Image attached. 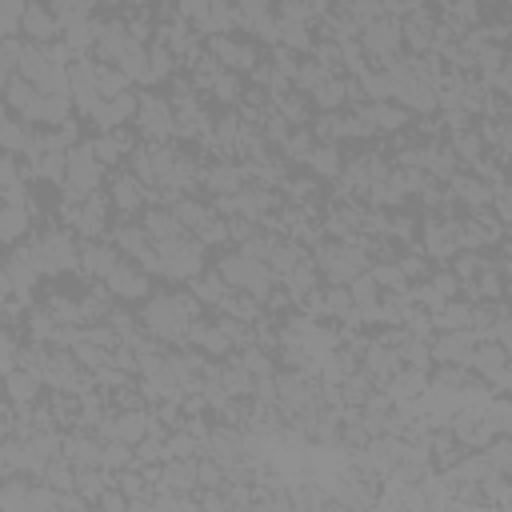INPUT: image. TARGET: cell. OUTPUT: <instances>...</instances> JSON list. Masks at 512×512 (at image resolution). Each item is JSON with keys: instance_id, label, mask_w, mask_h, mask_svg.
<instances>
[{"instance_id": "obj_1", "label": "cell", "mask_w": 512, "mask_h": 512, "mask_svg": "<svg viewBox=\"0 0 512 512\" xmlns=\"http://www.w3.org/2000/svg\"><path fill=\"white\" fill-rule=\"evenodd\" d=\"M200 300L192 292H164V296H152L148 308L140 312V324L152 340H164V344H184V332L192 320H200Z\"/></svg>"}, {"instance_id": "obj_2", "label": "cell", "mask_w": 512, "mask_h": 512, "mask_svg": "<svg viewBox=\"0 0 512 512\" xmlns=\"http://www.w3.org/2000/svg\"><path fill=\"white\" fill-rule=\"evenodd\" d=\"M20 252L32 260V268H36L40 276L80 272V240H76L72 232H64V228H44V232H40L32 244H24Z\"/></svg>"}, {"instance_id": "obj_3", "label": "cell", "mask_w": 512, "mask_h": 512, "mask_svg": "<svg viewBox=\"0 0 512 512\" xmlns=\"http://www.w3.org/2000/svg\"><path fill=\"white\" fill-rule=\"evenodd\" d=\"M156 276L164 280H192L196 272H204V244L188 232L172 236V240H156Z\"/></svg>"}, {"instance_id": "obj_4", "label": "cell", "mask_w": 512, "mask_h": 512, "mask_svg": "<svg viewBox=\"0 0 512 512\" xmlns=\"http://www.w3.org/2000/svg\"><path fill=\"white\" fill-rule=\"evenodd\" d=\"M216 272L224 276V284H228V288H236V292H248V296H256L260 304H264V296L276 288V276H272V268H268L264 260H252V256H244V252H224V256L216 260Z\"/></svg>"}, {"instance_id": "obj_5", "label": "cell", "mask_w": 512, "mask_h": 512, "mask_svg": "<svg viewBox=\"0 0 512 512\" xmlns=\"http://www.w3.org/2000/svg\"><path fill=\"white\" fill-rule=\"evenodd\" d=\"M104 180V164L88 152V144H72L64 152V180H60V196L64 204H80L88 192H96Z\"/></svg>"}, {"instance_id": "obj_6", "label": "cell", "mask_w": 512, "mask_h": 512, "mask_svg": "<svg viewBox=\"0 0 512 512\" xmlns=\"http://www.w3.org/2000/svg\"><path fill=\"white\" fill-rule=\"evenodd\" d=\"M312 264L316 272H324L332 284H348L352 276L368 272V252L356 248L352 240H316V252H312Z\"/></svg>"}, {"instance_id": "obj_7", "label": "cell", "mask_w": 512, "mask_h": 512, "mask_svg": "<svg viewBox=\"0 0 512 512\" xmlns=\"http://www.w3.org/2000/svg\"><path fill=\"white\" fill-rule=\"evenodd\" d=\"M132 124L148 136V140H168L176 132V112H172V100L156 96V92H140L136 96V112H132Z\"/></svg>"}, {"instance_id": "obj_8", "label": "cell", "mask_w": 512, "mask_h": 512, "mask_svg": "<svg viewBox=\"0 0 512 512\" xmlns=\"http://www.w3.org/2000/svg\"><path fill=\"white\" fill-rule=\"evenodd\" d=\"M108 212H112V200H108L100 188L88 192L80 204H64V208H60V216H64L84 240H88V236H100V232L108 228Z\"/></svg>"}, {"instance_id": "obj_9", "label": "cell", "mask_w": 512, "mask_h": 512, "mask_svg": "<svg viewBox=\"0 0 512 512\" xmlns=\"http://www.w3.org/2000/svg\"><path fill=\"white\" fill-rule=\"evenodd\" d=\"M400 44H404V36H400V20L388 16V12H384L380 20H372V24L360 28V48H364L368 56H376V60L396 56Z\"/></svg>"}, {"instance_id": "obj_10", "label": "cell", "mask_w": 512, "mask_h": 512, "mask_svg": "<svg viewBox=\"0 0 512 512\" xmlns=\"http://www.w3.org/2000/svg\"><path fill=\"white\" fill-rule=\"evenodd\" d=\"M196 180H200L208 192H216V196H232V192H240V188L252 180V164L216 160V164H208V168H196Z\"/></svg>"}, {"instance_id": "obj_11", "label": "cell", "mask_w": 512, "mask_h": 512, "mask_svg": "<svg viewBox=\"0 0 512 512\" xmlns=\"http://www.w3.org/2000/svg\"><path fill=\"white\" fill-rule=\"evenodd\" d=\"M120 260H124V256H120V248H116L112 240H100V236L80 240V272H84L88 280H104Z\"/></svg>"}, {"instance_id": "obj_12", "label": "cell", "mask_w": 512, "mask_h": 512, "mask_svg": "<svg viewBox=\"0 0 512 512\" xmlns=\"http://www.w3.org/2000/svg\"><path fill=\"white\" fill-rule=\"evenodd\" d=\"M104 288H108L116 300H144V296H148V288H152V276H148L140 264L120 260V264L104 276Z\"/></svg>"}, {"instance_id": "obj_13", "label": "cell", "mask_w": 512, "mask_h": 512, "mask_svg": "<svg viewBox=\"0 0 512 512\" xmlns=\"http://www.w3.org/2000/svg\"><path fill=\"white\" fill-rule=\"evenodd\" d=\"M480 344V332L476 328H448V332H440L432 344H428V352H432V360H440V364H468V352Z\"/></svg>"}, {"instance_id": "obj_14", "label": "cell", "mask_w": 512, "mask_h": 512, "mask_svg": "<svg viewBox=\"0 0 512 512\" xmlns=\"http://www.w3.org/2000/svg\"><path fill=\"white\" fill-rule=\"evenodd\" d=\"M136 112V96L132 92H116V96H100L92 108H88V120L100 128V132H112L120 124H128Z\"/></svg>"}, {"instance_id": "obj_15", "label": "cell", "mask_w": 512, "mask_h": 512, "mask_svg": "<svg viewBox=\"0 0 512 512\" xmlns=\"http://www.w3.org/2000/svg\"><path fill=\"white\" fill-rule=\"evenodd\" d=\"M20 32H24L32 44H52V40H60V20L52 16L48 4L28 0L24 12H20Z\"/></svg>"}, {"instance_id": "obj_16", "label": "cell", "mask_w": 512, "mask_h": 512, "mask_svg": "<svg viewBox=\"0 0 512 512\" xmlns=\"http://www.w3.org/2000/svg\"><path fill=\"white\" fill-rule=\"evenodd\" d=\"M208 52L220 60V68H232V72H252L260 64L256 44H240L232 36H208Z\"/></svg>"}, {"instance_id": "obj_17", "label": "cell", "mask_w": 512, "mask_h": 512, "mask_svg": "<svg viewBox=\"0 0 512 512\" xmlns=\"http://www.w3.org/2000/svg\"><path fill=\"white\" fill-rule=\"evenodd\" d=\"M460 252V236H456V220L448 216H432L424 224V256L432 260H452Z\"/></svg>"}, {"instance_id": "obj_18", "label": "cell", "mask_w": 512, "mask_h": 512, "mask_svg": "<svg viewBox=\"0 0 512 512\" xmlns=\"http://www.w3.org/2000/svg\"><path fill=\"white\" fill-rule=\"evenodd\" d=\"M20 116L32 124H60L72 116V96L68 92H36Z\"/></svg>"}, {"instance_id": "obj_19", "label": "cell", "mask_w": 512, "mask_h": 512, "mask_svg": "<svg viewBox=\"0 0 512 512\" xmlns=\"http://www.w3.org/2000/svg\"><path fill=\"white\" fill-rule=\"evenodd\" d=\"M60 456H64L72 468H92V464H100V440H96V432H88V428L64 432V436H60Z\"/></svg>"}, {"instance_id": "obj_20", "label": "cell", "mask_w": 512, "mask_h": 512, "mask_svg": "<svg viewBox=\"0 0 512 512\" xmlns=\"http://www.w3.org/2000/svg\"><path fill=\"white\" fill-rule=\"evenodd\" d=\"M84 144H88V152H92L104 168H116V164L136 148L132 132H124V124H120V128H112V132H100L96 140H84Z\"/></svg>"}, {"instance_id": "obj_21", "label": "cell", "mask_w": 512, "mask_h": 512, "mask_svg": "<svg viewBox=\"0 0 512 512\" xmlns=\"http://www.w3.org/2000/svg\"><path fill=\"white\" fill-rule=\"evenodd\" d=\"M432 32H436V16H432L424 4H416L412 12L400 16V36H404L416 52H432Z\"/></svg>"}, {"instance_id": "obj_22", "label": "cell", "mask_w": 512, "mask_h": 512, "mask_svg": "<svg viewBox=\"0 0 512 512\" xmlns=\"http://www.w3.org/2000/svg\"><path fill=\"white\" fill-rule=\"evenodd\" d=\"M184 344L208 352V356H228L232 352V340L224 336V328L216 320H192L188 332H184Z\"/></svg>"}, {"instance_id": "obj_23", "label": "cell", "mask_w": 512, "mask_h": 512, "mask_svg": "<svg viewBox=\"0 0 512 512\" xmlns=\"http://www.w3.org/2000/svg\"><path fill=\"white\" fill-rule=\"evenodd\" d=\"M40 388H44L40 372H28V368H12V372H4V400L16 404V408L36 404V400H40Z\"/></svg>"}, {"instance_id": "obj_24", "label": "cell", "mask_w": 512, "mask_h": 512, "mask_svg": "<svg viewBox=\"0 0 512 512\" xmlns=\"http://www.w3.org/2000/svg\"><path fill=\"white\" fill-rule=\"evenodd\" d=\"M108 200H112V208H116V212L136 216V212H140V204L148 200V184H140L132 172H128V176L120 172V176L112 180V196H108Z\"/></svg>"}, {"instance_id": "obj_25", "label": "cell", "mask_w": 512, "mask_h": 512, "mask_svg": "<svg viewBox=\"0 0 512 512\" xmlns=\"http://www.w3.org/2000/svg\"><path fill=\"white\" fill-rule=\"evenodd\" d=\"M4 272H8V280H12V296L28 304V300H32V288H36V280H40V272L32 268V260L16 248V252L4 260Z\"/></svg>"}, {"instance_id": "obj_26", "label": "cell", "mask_w": 512, "mask_h": 512, "mask_svg": "<svg viewBox=\"0 0 512 512\" xmlns=\"http://www.w3.org/2000/svg\"><path fill=\"white\" fill-rule=\"evenodd\" d=\"M144 232H148V240L156 244V240H172V236H180V232H188V228L180 224V216H176L168 204H152V208L144 212Z\"/></svg>"}, {"instance_id": "obj_27", "label": "cell", "mask_w": 512, "mask_h": 512, "mask_svg": "<svg viewBox=\"0 0 512 512\" xmlns=\"http://www.w3.org/2000/svg\"><path fill=\"white\" fill-rule=\"evenodd\" d=\"M432 332H448V328H472V304L468 300H444L428 312Z\"/></svg>"}, {"instance_id": "obj_28", "label": "cell", "mask_w": 512, "mask_h": 512, "mask_svg": "<svg viewBox=\"0 0 512 512\" xmlns=\"http://www.w3.org/2000/svg\"><path fill=\"white\" fill-rule=\"evenodd\" d=\"M360 108H364V116H368V124L376 132H400L408 124V112L400 104H392V100H376V104H360Z\"/></svg>"}, {"instance_id": "obj_29", "label": "cell", "mask_w": 512, "mask_h": 512, "mask_svg": "<svg viewBox=\"0 0 512 512\" xmlns=\"http://www.w3.org/2000/svg\"><path fill=\"white\" fill-rule=\"evenodd\" d=\"M448 188H452V196L456 200H464L468 208H484L488 204V196H492V184L488 180H480V176H448Z\"/></svg>"}, {"instance_id": "obj_30", "label": "cell", "mask_w": 512, "mask_h": 512, "mask_svg": "<svg viewBox=\"0 0 512 512\" xmlns=\"http://www.w3.org/2000/svg\"><path fill=\"white\" fill-rule=\"evenodd\" d=\"M124 76H128V84L132 80H140V84H148V44H136V40H128V48L112 60Z\"/></svg>"}, {"instance_id": "obj_31", "label": "cell", "mask_w": 512, "mask_h": 512, "mask_svg": "<svg viewBox=\"0 0 512 512\" xmlns=\"http://www.w3.org/2000/svg\"><path fill=\"white\" fill-rule=\"evenodd\" d=\"M308 168H312V176H324V180H336L340 176V168H344V160H340V148L336 144H312V152H308Z\"/></svg>"}, {"instance_id": "obj_32", "label": "cell", "mask_w": 512, "mask_h": 512, "mask_svg": "<svg viewBox=\"0 0 512 512\" xmlns=\"http://www.w3.org/2000/svg\"><path fill=\"white\" fill-rule=\"evenodd\" d=\"M304 256H308V252H304V244H296V240H276V248H272V256H268L264 264L272 268V276H276V280H284V276H288Z\"/></svg>"}, {"instance_id": "obj_33", "label": "cell", "mask_w": 512, "mask_h": 512, "mask_svg": "<svg viewBox=\"0 0 512 512\" xmlns=\"http://www.w3.org/2000/svg\"><path fill=\"white\" fill-rule=\"evenodd\" d=\"M188 292L200 300V304H220V296L228 292V284H224V276L220 272H196L192 280H188Z\"/></svg>"}, {"instance_id": "obj_34", "label": "cell", "mask_w": 512, "mask_h": 512, "mask_svg": "<svg viewBox=\"0 0 512 512\" xmlns=\"http://www.w3.org/2000/svg\"><path fill=\"white\" fill-rule=\"evenodd\" d=\"M28 208H20V204H0V248L4 244H12V240H20L24 232H28Z\"/></svg>"}, {"instance_id": "obj_35", "label": "cell", "mask_w": 512, "mask_h": 512, "mask_svg": "<svg viewBox=\"0 0 512 512\" xmlns=\"http://www.w3.org/2000/svg\"><path fill=\"white\" fill-rule=\"evenodd\" d=\"M208 88H212V96H216L220 104H228V108H236L240 96H244V80H240V72H232V68H220Z\"/></svg>"}, {"instance_id": "obj_36", "label": "cell", "mask_w": 512, "mask_h": 512, "mask_svg": "<svg viewBox=\"0 0 512 512\" xmlns=\"http://www.w3.org/2000/svg\"><path fill=\"white\" fill-rule=\"evenodd\" d=\"M312 104L320 108V112H336L344 100H348V92H344V80H336V76H328V80H320L312 92Z\"/></svg>"}, {"instance_id": "obj_37", "label": "cell", "mask_w": 512, "mask_h": 512, "mask_svg": "<svg viewBox=\"0 0 512 512\" xmlns=\"http://www.w3.org/2000/svg\"><path fill=\"white\" fill-rule=\"evenodd\" d=\"M280 188H284L288 204H300V208H312V196L320 192L316 176H284V180H280Z\"/></svg>"}, {"instance_id": "obj_38", "label": "cell", "mask_w": 512, "mask_h": 512, "mask_svg": "<svg viewBox=\"0 0 512 512\" xmlns=\"http://www.w3.org/2000/svg\"><path fill=\"white\" fill-rule=\"evenodd\" d=\"M28 488H32V480H24V472L4 476L0 480V508H28Z\"/></svg>"}, {"instance_id": "obj_39", "label": "cell", "mask_w": 512, "mask_h": 512, "mask_svg": "<svg viewBox=\"0 0 512 512\" xmlns=\"http://www.w3.org/2000/svg\"><path fill=\"white\" fill-rule=\"evenodd\" d=\"M368 276L376 280V288H380V292H408V288H412V284H408V276H404L396 264H384V260H380V264H372V268H368Z\"/></svg>"}, {"instance_id": "obj_40", "label": "cell", "mask_w": 512, "mask_h": 512, "mask_svg": "<svg viewBox=\"0 0 512 512\" xmlns=\"http://www.w3.org/2000/svg\"><path fill=\"white\" fill-rule=\"evenodd\" d=\"M176 68V56L164 48V44H148V84H160L168 80Z\"/></svg>"}, {"instance_id": "obj_41", "label": "cell", "mask_w": 512, "mask_h": 512, "mask_svg": "<svg viewBox=\"0 0 512 512\" xmlns=\"http://www.w3.org/2000/svg\"><path fill=\"white\" fill-rule=\"evenodd\" d=\"M36 92H40V88H36V84H28V80L16 72V76L4 84V104H8L12 112H24V108H28V100H32Z\"/></svg>"}, {"instance_id": "obj_42", "label": "cell", "mask_w": 512, "mask_h": 512, "mask_svg": "<svg viewBox=\"0 0 512 512\" xmlns=\"http://www.w3.org/2000/svg\"><path fill=\"white\" fill-rule=\"evenodd\" d=\"M312 136H316L320 144L344 140V116H340V112H320V116L312 120Z\"/></svg>"}, {"instance_id": "obj_43", "label": "cell", "mask_w": 512, "mask_h": 512, "mask_svg": "<svg viewBox=\"0 0 512 512\" xmlns=\"http://www.w3.org/2000/svg\"><path fill=\"white\" fill-rule=\"evenodd\" d=\"M344 288H348V296H352V304H356V308H372V304L380 300V288H376V280H372L368 272L352 276Z\"/></svg>"}, {"instance_id": "obj_44", "label": "cell", "mask_w": 512, "mask_h": 512, "mask_svg": "<svg viewBox=\"0 0 512 512\" xmlns=\"http://www.w3.org/2000/svg\"><path fill=\"white\" fill-rule=\"evenodd\" d=\"M48 312H52V320L56 324H84V308H80V300H72V296H48Z\"/></svg>"}, {"instance_id": "obj_45", "label": "cell", "mask_w": 512, "mask_h": 512, "mask_svg": "<svg viewBox=\"0 0 512 512\" xmlns=\"http://www.w3.org/2000/svg\"><path fill=\"white\" fill-rule=\"evenodd\" d=\"M128 464H132V444H124V440H104V444H100V468L120 472V468H128Z\"/></svg>"}, {"instance_id": "obj_46", "label": "cell", "mask_w": 512, "mask_h": 512, "mask_svg": "<svg viewBox=\"0 0 512 512\" xmlns=\"http://www.w3.org/2000/svg\"><path fill=\"white\" fill-rule=\"evenodd\" d=\"M280 44H284L288 52H308V48H312L308 24H300V20H280Z\"/></svg>"}, {"instance_id": "obj_47", "label": "cell", "mask_w": 512, "mask_h": 512, "mask_svg": "<svg viewBox=\"0 0 512 512\" xmlns=\"http://www.w3.org/2000/svg\"><path fill=\"white\" fill-rule=\"evenodd\" d=\"M332 72L324 68V64H316V60H304V64H296V72H292V88H300L304 96L320 84V80H328Z\"/></svg>"}, {"instance_id": "obj_48", "label": "cell", "mask_w": 512, "mask_h": 512, "mask_svg": "<svg viewBox=\"0 0 512 512\" xmlns=\"http://www.w3.org/2000/svg\"><path fill=\"white\" fill-rule=\"evenodd\" d=\"M96 92H100V96L128 92V76H124L120 68H108L104 60H96Z\"/></svg>"}, {"instance_id": "obj_49", "label": "cell", "mask_w": 512, "mask_h": 512, "mask_svg": "<svg viewBox=\"0 0 512 512\" xmlns=\"http://www.w3.org/2000/svg\"><path fill=\"white\" fill-rule=\"evenodd\" d=\"M312 144H316V136H312V128H296L292 136H284V144H280V152H284L288 160H308V152H312Z\"/></svg>"}, {"instance_id": "obj_50", "label": "cell", "mask_w": 512, "mask_h": 512, "mask_svg": "<svg viewBox=\"0 0 512 512\" xmlns=\"http://www.w3.org/2000/svg\"><path fill=\"white\" fill-rule=\"evenodd\" d=\"M172 212H176V216H180V224H184V228H192V232L212 216V208H204V204H196V200H188V196H180V200L172 204Z\"/></svg>"}, {"instance_id": "obj_51", "label": "cell", "mask_w": 512, "mask_h": 512, "mask_svg": "<svg viewBox=\"0 0 512 512\" xmlns=\"http://www.w3.org/2000/svg\"><path fill=\"white\" fill-rule=\"evenodd\" d=\"M236 364H240V368H244L252 380H256V376H272V360L260 352V344H248V348L236 356Z\"/></svg>"}, {"instance_id": "obj_52", "label": "cell", "mask_w": 512, "mask_h": 512, "mask_svg": "<svg viewBox=\"0 0 512 512\" xmlns=\"http://www.w3.org/2000/svg\"><path fill=\"white\" fill-rule=\"evenodd\" d=\"M72 356H76V364H80V368H88V372H96L100 364H108V348H100V344H88V340L72 344Z\"/></svg>"}, {"instance_id": "obj_53", "label": "cell", "mask_w": 512, "mask_h": 512, "mask_svg": "<svg viewBox=\"0 0 512 512\" xmlns=\"http://www.w3.org/2000/svg\"><path fill=\"white\" fill-rule=\"evenodd\" d=\"M28 332H32V340H52V332H56V320H52V312L48 308H32L28 312Z\"/></svg>"}, {"instance_id": "obj_54", "label": "cell", "mask_w": 512, "mask_h": 512, "mask_svg": "<svg viewBox=\"0 0 512 512\" xmlns=\"http://www.w3.org/2000/svg\"><path fill=\"white\" fill-rule=\"evenodd\" d=\"M0 140H4V152H24V144H28V132H24V124L20 120H4L0 124Z\"/></svg>"}, {"instance_id": "obj_55", "label": "cell", "mask_w": 512, "mask_h": 512, "mask_svg": "<svg viewBox=\"0 0 512 512\" xmlns=\"http://www.w3.org/2000/svg\"><path fill=\"white\" fill-rule=\"evenodd\" d=\"M20 12H24V0H0V40L20 32Z\"/></svg>"}, {"instance_id": "obj_56", "label": "cell", "mask_w": 512, "mask_h": 512, "mask_svg": "<svg viewBox=\"0 0 512 512\" xmlns=\"http://www.w3.org/2000/svg\"><path fill=\"white\" fill-rule=\"evenodd\" d=\"M196 488H224V468L216 460H196Z\"/></svg>"}, {"instance_id": "obj_57", "label": "cell", "mask_w": 512, "mask_h": 512, "mask_svg": "<svg viewBox=\"0 0 512 512\" xmlns=\"http://www.w3.org/2000/svg\"><path fill=\"white\" fill-rule=\"evenodd\" d=\"M16 352H20V344H16V336H12L8 328H0V376L16 368Z\"/></svg>"}, {"instance_id": "obj_58", "label": "cell", "mask_w": 512, "mask_h": 512, "mask_svg": "<svg viewBox=\"0 0 512 512\" xmlns=\"http://www.w3.org/2000/svg\"><path fill=\"white\" fill-rule=\"evenodd\" d=\"M20 176H24V168L16 164V152H0V192L12 188Z\"/></svg>"}, {"instance_id": "obj_59", "label": "cell", "mask_w": 512, "mask_h": 512, "mask_svg": "<svg viewBox=\"0 0 512 512\" xmlns=\"http://www.w3.org/2000/svg\"><path fill=\"white\" fill-rule=\"evenodd\" d=\"M396 268H400L408 280H424V276H428V260H424V256H416V252H408Z\"/></svg>"}, {"instance_id": "obj_60", "label": "cell", "mask_w": 512, "mask_h": 512, "mask_svg": "<svg viewBox=\"0 0 512 512\" xmlns=\"http://www.w3.org/2000/svg\"><path fill=\"white\" fill-rule=\"evenodd\" d=\"M92 504H96V508H128V496H124L116 484H108V488H104V492H100Z\"/></svg>"}, {"instance_id": "obj_61", "label": "cell", "mask_w": 512, "mask_h": 512, "mask_svg": "<svg viewBox=\"0 0 512 512\" xmlns=\"http://www.w3.org/2000/svg\"><path fill=\"white\" fill-rule=\"evenodd\" d=\"M0 400H4V376H0Z\"/></svg>"}, {"instance_id": "obj_62", "label": "cell", "mask_w": 512, "mask_h": 512, "mask_svg": "<svg viewBox=\"0 0 512 512\" xmlns=\"http://www.w3.org/2000/svg\"><path fill=\"white\" fill-rule=\"evenodd\" d=\"M128 4H148V0H128Z\"/></svg>"}, {"instance_id": "obj_63", "label": "cell", "mask_w": 512, "mask_h": 512, "mask_svg": "<svg viewBox=\"0 0 512 512\" xmlns=\"http://www.w3.org/2000/svg\"><path fill=\"white\" fill-rule=\"evenodd\" d=\"M108 4H124V0H108Z\"/></svg>"}, {"instance_id": "obj_64", "label": "cell", "mask_w": 512, "mask_h": 512, "mask_svg": "<svg viewBox=\"0 0 512 512\" xmlns=\"http://www.w3.org/2000/svg\"><path fill=\"white\" fill-rule=\"evenodd\" d=\"M0 152H4V140H0Z\"/></svg>"}]
</instances>
